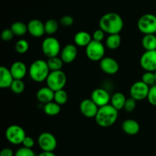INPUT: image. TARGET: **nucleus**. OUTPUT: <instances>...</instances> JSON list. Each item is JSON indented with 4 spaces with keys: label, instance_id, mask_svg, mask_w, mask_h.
I'll return each instance as SVG.
<instances>
[{
    "label": "nucleus",
    "instance_id": "34",
    "mask_svg": "<svg viewBox=\"0 0 156 156\" xmlns=\"http://www.w3.org/2000/svg\"><path fill=\"white\" fill-rule=\"evenodd\" d=\"M147 99L150 105L156 106V84L151 86L149 88Z\"/></svg>",
    "mask_w": 156,
    "mask_h": 156
},
{
    "label": "nucleus",
    "instance_id": "16",
    "mask_svg": "<svg viewBox=\"0 0 156 156\" xmlns=\"http://www.w3.org/2000/svg\"><path fill=\"white\" fill-rule=\"evenodd\" d=\"M77 47L73 44H67L61 51V59L65 63H71L77 56Z\"/></svg>",
    "mask_w": 156,
    "mask_h": 156
},
{
    "label": "nucleus",
    "instance_id": "11",
    "mask_svg": "<svg viewBox=\"0 0 156 156\" xmlns=\"http://www.w3.org/2000/svg\"><path fill=\"white\" fill-rule=\"evenodd\" d=\"M140 66L148 72L156 71V50H146L140 58Z\"/></svg>",
    "mask_w": 156,
    "mask_h": 156
},
{
    "label": "nucleus",
    "instance_id": "19",
    "mask_svg": "<svg viewBox=\"0 0 156 156\" xmlns=\"http://www.w3.org/2000/svg\"><path fill=\"white\" fill-rule=\"evenodd\" d=\"M14 77L10 69L5 66H1L0 68V88H10L14 81Z\"/></svg>",
    "mask_w": 156,
    "mask_h": 156
},
{
    "label": "nucleus",
    "instance_id": "25",
    "mask_svg": "<svg viewBox=\"0 0 156 156\" xmlns=\"http://www.w3.org/2000/svg\"><path fill=\"white\" fill-rule=\"evenodd\" d=\"M44 111L48 116H56L61 111L60 105L53 101L44 105Z\"/></svg>",
    "mask_w": 156,
    "mask_h": 156
},
{
    "label": "nucleus",
    "instance_id": "12",
    "mask_svg": "<svg viewBox=\"0 0 156 156\" xmlns=\"http://www.w3.org/2000/svg\"><path fill=\"white\" fill-rule=\"evenodd\" d=\"M79 109L82 115L85 116V117L93 118V117H95L98 111L99 107L91 100V98L85 99L80 103Z\"/></svg>",
    "mask_w": 156,
    "mask_h": 156
},
{
    "label": "nucleus",
    "instance_id": "39",
    "mask_svg": "<svg viewBox=\"0 0 156 156\" xmlns=\"http://www.w3.org/2000/svg\"><path fill=\"white\" fill-rule=\"evenodd\" d=\"M22 145L24 147L32 149V148L34 147V139L32 138V137L26 136V137L24 139V140H23Z\"/></svg>",
    "mask_w": 156,
    "mask_h": 156
},
{
    "label": "nucleus",
    "instance_id": "35",
    "mask_svg": "<svg viewBox=\"0 0 156 156\" xmlns=\"http://www.w3.org/2000/svg\"><path fill=\"white\" fill-rule=\"evenodd\" d=\"M136 101L134 98H133L126 99L123 109L126 111H127V112H131V111H134V109L136 108Z\"/></svg>",
    "mask_w": 156,
    "mask_h": 156
},
{
    "label": "nucleus",
    "instance_id": "21",
    "mask_svg": "<svg viewBox=\"0 0 156 156\" xmlns=\"http://www.w3.org/2000/svg\"><path fill=\"white\" fill-rule=\"evenodd\" d=\"M91 41H92V39H91V34L87 31H84V30L76 33L74 37L75 44L79 47H86Z\"/></svg>",
    "mask_w": 156,
    "mask_h": 156
},
{
    "label": "nucleus",
    "instance_id": "30",
    "mask_svg": "<svg viewBox=\"0 0 156 156\" xmlns=\"http://www.w3.org/2000/svg\"><path fill=\"white\" fill-rule=\"evenodd\" d=\"M10 88L12 92L19 94L24 91L25 85H24L22 79H14L13 82L11 85Z\"/></svg>",
    "mask_w": 156,
    "mask_h": 156
},
{
    "label": "nucleus",
    "instance_id": "29",
    "mask_svg": "<svg viewBox=\"0 0 156 156\" xmlns=\"http://www.w3.org/2000/svg\"><path fill=\"white\" fill-rule=\"evenodd\" d=\"M54 101L59 105H63L68 101V94L65 90L62 89L56 91L54 93Z\"/></svg>",
    "mask_w": 156,
    "mask_h": 156
},
{
    "label": "nucleus",
    "instance_id": "9",
    "mask_svg": "<svg viewBox=\"0 0 156 156\" xmlns=\"http://www.w3.org/2000/svg\"><path fill=\"white\" fill-rule=\"evenodd\" d=\"M37 143L41 150L45 152H53L57 146L56 137L49 132H44L40 134Z\"/></svg>",
    "mask_w": 156,
    "mask_h": 156
},
{
    "label": "nucleus",
    "instance_id": "31",
    "mask_svg": "<svg viewBox=\"0 0 156 156\" xmlns=\"http://www.w3.org/2000/svg\"><path fill=\"white\" fill-rule=\"evenodd\" d=\"M142 81L147 84L149 86H152V85L156 84V78L155 72H148L146 71L142 76Z\"/></svg>",
    "mask_w": 156,
    "mask_h": 156
},
{
    "label": "nucleus",
    "instance_id": "37",
    "mask_svg": "<svg viewBox=\"0 0 156 156\" xmlns=\"http://www.w3.org/2000/svg\"><path fill=\"white\" fill-rule=\"evenodd\" d=\"M74 23V19L70 15H64L61 18L60 24L64 27H69Z\"/></svg>",
    "mask_w": 156,
    "mask_h": 156
},
{
    "label": "nucleus",
    "instance_id": "1",
    "mask_svg": "<svg viewBox=\"0 0 156 156\" xmlns=\"http://www.w3.org/2000/svg\"><path fill=\"white\" fill-rule=\"evenodd\" d=\"M99 27L108 34H120L123 27V18L116 12H108L101 18Z\"/></svg>",
    "mask_w": 156,
    "mask_h": 156
},
{
    "label": "nucleus",
    "instance_id": "14",
    "mask_svg": "<svg viewBox=\"0 0 156 156\" xmlns=\"http://www.w3.org/2000/svg\"><path fill=\"white\" fill-rule=\"evenodd\" d=\"M100 67L102 71L108 75H114L118 72V62L111 57H104L100 61Z\"/></svg>",
    "mask_w": 156,
    "mask_h": 156
},
{
    "label": "nucleus",
    "instance_id": "18",
    "mask_svg": "<svg viewBox=\"0 0 156 156\" xmlns=\"http://www.w3.org/2000/svg\"><path fill=\"white\" fill-rule=\"evenodd\" d=\"M54 93L55 91L48 86L43 87L40 88L37 92V99L41 104L46 105L54 100Z\"/></svg>",
    "mask_w": 156,
    "mask_h": 156
},
{
    "label": "nucleus",
    "instance_id": "15",
    "mask_svg": "<svg viewBox=\"0 0 156 156\" xmlns=\"http://www.w3.org/2000/svg\"><path fill=\"white\" fill-rule=\"evenodd\" d=\"M28 33L34 37H41L45 32L44 24L38 19H33L27 24Z\"/></svg>",
    "mask_w": 156,
    "mask_h": 156
},
{
    "label": "nucleus",
    "instance_id": "4",
    "mask_svg": "<svg viewBox=\"0 0 156 156\" xmlns=\"http://www.w3.org/2000/svg\"><path fill=\"white\" fill-rule=\"evenodd\" d=\"M137 27L139 30L144 34L156 33V15L145 14L138 20Z\"/></svg>",
    "mask_w": 156,
    "mask_h": 156
},
{
    "label": "nucleus",
    "instance_id": "7",
    "mask_svg": "<svg viewBox=\"0 0 156 156\" xmlns=\"http://www.w3.org/2000/svg\"><path fill=\"white\" fill-rule=\"evenodd\" d=\"M42 51L48 58L57 56L60 53L61 47L59 41L54 37H48L43 41Z\"/></svg>",
    "mask_w": 156,
    "mask_h": 156
},
{
    "label": "nucleus",
    "instance_id": "23",
    "mask_svg": "<svg viewBox=\"0 0 156 156\" xmlns=\"http://www.w3.org/2000/svg\"><path fill=\"white\" fill-rule=\"evenodd\" d=\"M142 45L146 50H155L156 36L155 34H145L142 40Z\"/></svg>",
    "mask_w": 156,
    "mask_h": 156
},
{
    "label": "nucleus",
    "instance_id": "38",
    "mask_svg": "<svg viewBox=\"0 0 156 156\" xmlns=\"http://www.w3.org/2000/svg\"><path fill=\"white\" fill-rule=\"evenodd\" d=\"M105 32L104 31L101 29H98V30H96L92 34V40L96 41H99V42H102V41L105 38Z\"/></svg>",
    "mask_w": 156,
    "mask_h": 156
},
{
    "label": "nucleus",
    "instance_id": "10",
    "mask_svg": "<svg viewBox=\"0 0 156 156\" xmlns=\"http://www.w3.org/2000/svg\"><path fill=\"white\" fill-rule=\"evenodd\" d=\"M150 87L143 82V81H138L132 85L130 88L131 98L135 99L136 101H142L147 98Z\"/></svg>",
    "mask_w": 156,
    "mask_h": 156
},
{
    "label": "nucleus",
    "instance_id": "8",
    "mask_svg": "<svg viewBox=\"0 0 156 156\" xmlns=\"http://www.w3.org/2000/svg\"><path fill=\"white\" fill-rule=\"evenodd\" d=\"M5 137L8 141L13 145L22 144L26 137L24 129L18 125H11L6 129Z\"/></svg>",
    "mask_w": 156,
    "mask_h": 156
},
{
    "label": "nucleus",
    "instance_id": "27",
    "mask_svg": "<svg viewBox=\"0 0 156 156\" xmlns=\"http://www.w3.org/2000/svg\"><path fill=\"white\" fill-rule=\"evenodd\" d=\"M47 62L50 71H56V70H61L64 62L61 58L54 56V57L48 58Z\"/></svg>",
    "mask_w": 156,
    "mask_h": 156
},
{
    "label": "nucleus",
    "instance_id": "3",
    "mask_svg": "<svg viewBox=\"0 0 156 156\" xmlns=\"http://www.w3.org/2000/svg\"><path fill=\"white\" fill-rule=\"evenodd\" d=\"M28 73L32 80L37 82H42L47 80L50 70L46 61L43 59H37L32 62Z\"/></svg>",
    "mask_w": 156,
    "mask_h": 156
},
{
    "label": "nucleus",
    "instance_id": "13",
    "mask_svg": "<svg viewBox=\"0 0 156 156\" xmlns=\"http://www.w3.org/2000/svg\"><path fill=\"white\" fill-rule=\"evenodd\" d=\"M111 96L109 92L104 88H96L92 91L91 94V98L98 106H105L109 104L111 101Z\"/></svg>",
    "mask_w": 156,
    "mask_h": 156
},
{
    "label": "nucleus",
    "instance_id": "22",
    "mask_svg": "<svg viewBox=\"0 0 156 156\" xmlns=\"http://www.w3.org/2000/svg\"><path fill=\"white\" fill-rule=\"evenodd\" d=\"M126 98L124 94L121 92H116L111 96V105L114 108H115L117 111H120L124 108L125 102Z\"/></svg>",
    "mask_w": 156,
    "mask_h": 156
},
{
    "label": "nucleus",
    "instance_id": "20",
    "mask_svg": "<svg viewBox=\"0 0 156 156\" xmlns=\"http://www.w3.org/2000/svg\"><path fill=\"white\" fill-rule=\"evenodd\" d=\"M122 129L127 135L134 136L140 132V126L138 122L133 119H127L123 122L121 125Z\"/></svg>",
    "mask_w": 156,
    "mask_h": 156
},
{
    "label": "nucleus",
    "instance_id": "32",
    "mask_svg": "<svg viewBox=\"0 0 156 156\" xmlns=\"http://www.w3.org/2000/svg\"><path fill=\"white\" fill-rule=\"evenodd\" d=\"M15 47L17 53L23 54V53H25L28 50L29 43L24 39L18 40V41L16 42V44H15Z\"/></svg>",
    "mask_w": 156,
    "mask_h": 156
},
{
    "label": "nucleus",
    "instance_id": "40",
    "mask_svg": "<svg viewBox=\"0 0 156 156\" xmlns=\"http://www.w3.org/2000/svg\"><path fill=\"white\" fill-rule=\"evenodd\" d=\"M0 156H15V153L12 149H9V148H5L2 150Z\"/></svg>",
    "mask_w": 156,
    "mask_h": 156
},
{
    "label": "nucleus",
    "instance_id": "17",
    "mask_svg": "<svg viewBox=\"0 0 156 156\" xmlns=\"http://www.w3.org/2000/svg\"><path fill=\"white\" fill-rule=\"evenodd\" d=\"M9 69L15 79H23L27 73V69L25 63L21 61H16L13 62Z\"/></svg>",
    "mask_w": 156,
    "mask_h": 156
},
{
    "label": "nucleus",
    "instance_id": "36",
    "mask_svg": "<svg viewBox=\"0 0 156 156\" xmlns=\"http://www.w3.org/2000/svg\"><path fill=\"white\" fill-rule=\"evenodd\" d=\"M14 36H15V34H14L13 31L11 30V28L5 29V30L2 32V35H1L2 39L4 41H6V42L12 41V40L13 39Z\"/></svg>",
    "mask_w": 156,
    "mask_h": 156
},
{
    "label": "nucleus",
    "instance_id": "33",
    "mask_svg": "<svg viewBox=\"0 0 156 156\" xmlns=\"http://www.w3.org/2000/svg\"><path fill=\"white\" fill-rule=\"evenodd\" d=\"M15 156H36V155L32 149L23 146L15 152Z\"/></svg>",
    "mask_w": 156,
    "mask_h": 156
},
{
    "label": "nucleus",
    "instance_id": "26",
    "mask_svg": "<svg viewBox=\"0 0 156 156\" xmlns=\"http://www.w3.org/2000/svg\"><path fill=\"white\" fill-rule=\"evenodd\" d=\"M11 30L13 31L14 34L18 37L24 36L27 32V24H25L22 21H16L14 22L11 26Z\"/></svg>",
    "mask_w": 156,
    "mask_h": 156
},
{
    "label": "nucleus",
    "instance_id": "6",
    "mask_svg": "<svg viewBox=\"0 0 156 156\" xmlns=\"http://www.w3.org/2000/svg\"><path fill=\"white\" fill-rule=\"evenodd\" d=\"M85 53L90 60L98 62L105 57V47L102 42L92 40L85 47Z\"/></svg>",
    "mask_w": 156,
    "mask_h": 156
},
{
    "label": "nucleus",
    "instance_id": "28",
    "mask_svg": "<svg viewBox=\"0 0 156 156\" xmlns=\"http://www.w3.org/2000/svg\"><path fill=\"white\" fill-rule=\"evenodd\" d=\"M45 32L47 34H53L57 31L59 28V23L55 19H49L44 23Z\"/></svg>",
    "mask_w": 156,
    "mask_h": 156
},
{
    "label": "nucleus",
    "instance_id": "24",
    "mask_svg": "<svg viewBox=\"0 0 156 156\" xmlns=\"http://www.w3.org/2000/svg\"><path fill=\"white\" fill-rule=\"evenodd\" d=\"M121 44V37L120 34H109L106 40V47L110 50H116Z\"/></svg>",
    "mask_w": 156,
    "mask_h": 156
},
{
    "label": "nucleus",
    "instance_id": "2",
    "mask_svg": "<svg viewBox=\"0 0 156 156\" xmlns=\"http://www.w3.org/2000/svg\"><path fill=\"white\" fill-rule=\"evenodd\" d=\"M118 111L111 105L100 107L95 116V121L101 127L111 126L117 120Z\"/></svg>",
    "mask_w": 156,
    "mask_h": 156
},
{
    "label": "nucleus",
    "instance_id": "5",
    "mask_svg": "<svg viewBox=\"0 0 156 156\" xmlns=\"http://www.w3.org/2000/svg\"><path fill=\"white\" fill-rule=\"evenodd\" d=\"M66 76L62 70L50 71L46 82L47 86L51 88L54 91L62 89L66 83Z\"/></svg>",
    "mask_w": 156,
    "mask_h": 156
},
{
    "label": "nucleus",
    "instance_id": "41",
    "mask_svg": "<svg viewBox=\"0 0 156 156\" xmlns=\"http://www.w3.org/2000/svg\"><path fill=\"white\" fill-rule=\"evenodd\" d=\"M37 156H56L53 153V152H45V151H43L42 152L39 154Z\"/></svg>",
    "mask_w": 156,
    "mask_h": 156
},
{
    "label": "nucleus",
    "instance_id": "42",
    "mask_svg": "<svg viewBox=\"0 0 156 156\" xmlns=\"http://www.w3.org/2000/svg\"><path fill=\"white\" fill-rule=\"evenodd\" d=\"M155 78H156V71L155 72Z\"/></svg>",
    "mask_w": 156,
    "mask_h": 156
}]
</instances>
